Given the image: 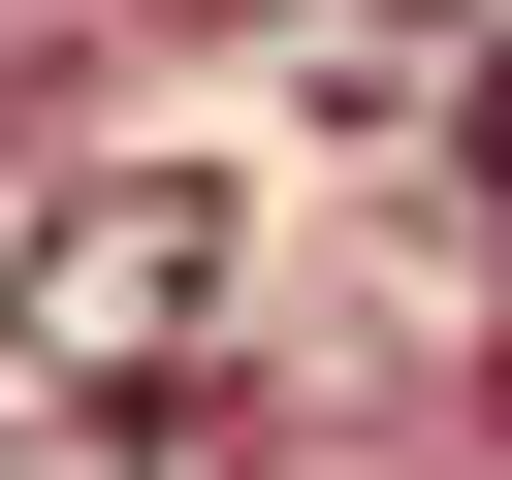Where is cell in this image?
I'll return each mask as SVG.
<instances>
[{
    "instance_id": "1",
    "label": "cell",
    "mask_w": 512,
    "mask_h": 480,
    "mask_svg": "<svg viewBox=\"0 0 512 480\" xmlns=\"http://www.w3.org/2000/svg\"><path fill=\"white\" fill-rule=\"evenodd\" d=\"M224 288H256V192H192V160H64V192L0 224V352H32V384H96V416H128V384H192V352H224Z\"/></svg>"
},
{
    "instance_id": "2",
    "label": "cell",
    "mask_w": 512,
    "mask_h": 480,
    "mask_svg": "<svg viewBox=\"0 0 512 480\" xmlns=\"http://www.w3.org/2000/svg\"><path fill=\"white\" fill-rule=\"evenodd\" d=\"M160 32H320V0H160Z\"/></svg>"
},
{
    "instance_id": "3",
    "label": "cell",
    "mask_w": 512,
    "mask_h": 480,
    "mask_svg": "<svg viewBox=\"0 0 512 480\" xmlns=\"http://www.w3.org/2000/svg\"><path fill=\"white\" fill-rule=\"evenodd\" d=\"M480 416H512V288H480Z\"/></svg>"
}]
</instances>
